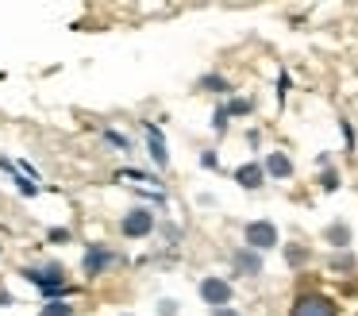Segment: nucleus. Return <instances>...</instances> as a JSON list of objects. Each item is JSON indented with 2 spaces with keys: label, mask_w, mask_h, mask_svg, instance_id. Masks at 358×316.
I'll use <instances>...</instances> for the list:
<instances>
[{
  "label": "nucleus",
  "mask_w": 358,
  "mask_h": 316,
  "mask_svg": "<svg viewBox=\"0 0 358 316\" xmlns=\"http://www.w3.org/2000/svg\"><path fill=\"white\" fill-rule=\"evenodd\" d=\"M227 120H231V116H227V108H220V112L212 116V128H216V131H224V128H227Z\"/></svg>",
  "instance_id": "obj_17"
},
{
  "label": "nucleus",
  "mask_w": 358,
  "mask_h": 316,
  "mask_svg": "<svg viewBox=\"0 0 358 316\" xmlns=\"http://www.w3.org/2000/svg\"><path fill=\"white\" fill-rule=\"evenodd\" d=\"M124 235L127 239H139V235H150L155 231V212H147V208H131V212L124 216Z\"/></svg>",
  "instance_id": "obj_4"
},
{
  "label": "nucleus",
  "mask_w": 358,
  "mask_h": 316,
  "mask_svg": "<svg viewBox=\"0 0 358 316\" xmlns=\"http://www.w3.org/2000/svg\"><path fill=\"white\" fill-rule=\"evenodd\" d=\"M331 270H355V259H350V254H335Z\"/></svg>",
  "instance_id": "obj_16"
},
{
  "label": "nucleus",
  "mask_w": 358,
  "mask_h": 316,
  "mask_svg": "<svg viewBox=\"0 0 358 316\" xmlns=\"http://www.w3.org/2000/svg\"><path fill=\"white\" fill-rule=\"evenodd\" d=\"M262 174H266V166H258V162H247V166L235 170V181H239L243 189H258V185H262Z\"/></svg>",
  "instance_id": "obj_9"
},
{
  "label": "nucleus",
  "mask_w": 358,
  "mask_h": 316,
  "mask_svg": "<svg viewBox=\"0 0 358 316\" xmlns=\"http://www.w3.org/2000/svg\"><path fill=\"white\" fill-rule=\"evenodd\" d=\"M50 243H70V231H66V228H50Z\"/></svg>",
  "instance_id": "obj_19"
},
{
  "label": "nucleus",
  "mask_w": 358,
  "mask_h": 316,
  "mask_svg": "<svg viewBox=\"0 0 358 316\" xmlns=\"http://www.w3.org/2000/svg\"><path fill=\"white\" fill-rule=\"evenodd\" d=\"M158 312H162V316H173V312H178V305H173V301H162V308H158Z\"/></svg>",
  "instance_id": "obj_22"
},
{
  "label": "nucleus",
  "mask_w": 358,
  "mask_h": 316,
  "mask_svg": "<svg viewBox=\"0 0 358 316\" xmlns=\"http://www.w3.org/2000/svg\"><path fill=\"white\" fill-rule=\"evenodd\" d=\"M201 89H208V92H227V81H224V77H216V74H208V77H201Z\"/></svg>",
  "instance_id": "obj_12"
},
{
  "label": "nucleus",
  "mask_w": 358,
  "mask_h": 316,
  "mask_svg": "<svg viewBox=\"0 0 358 316\" xmlns=\"http://www.w3.org/2000/svg\"><path fill=\"white\" fill-rule=\"evenodd\" d=\"M285 259L293 262V266H301V262L308 259V251H304V247H285Z\"/></svg>",
  "instance_id": "obj_15"
},
{
  "label": "nucleus",
  "mask_w": 358,
  "mask_h": 316,
  "mask_svg": "<svg viewBox=\"0 0 358 316\" xmlns=\"http://www.w3.org/2000/svg\"><path fill=\"white\" fill-rule=\"evenodd\" d=\"M0 305H12V293H4V289H0Z\"/></svg>",
  "instance_id": "obj_24"
},
{
  "label": "nucleus",
  "mask_w": 358,
  "mask_h": 316,
  "mask_svg": "<svg viewBox=\"0 0 358 316\" xmlns=\"http://www.w3.org/2000/svg\"><path fill=\"white\" fill-rule=\"evenodd\" d=\"M201 166H204V170H216V166H220V162H216V154H212V151H204V154H201Z\"/></svg>",
  "instance_id": "obj_21"
},
{
  "label": "nucleus",
  "mask_w": 358,
  "mask_h": 316,
  "mask_svg": "<svg viewBox=\"0 0 358 316\" xmlns=\"http://www.w3.org/2000/svg\"><path fill=\"white\" fill-rule=\"evenodd\" d=\"M289 316H339V305L331 297H324V293H304L289 308Z\"/></svg>",
  "instance_id": "obj_2"
},
{
  "label": "nucleus",
  "mask_w": 358,
  "mask_h": 316,
  "mask_svg": "<svg viewBox=\"0 0 358 316\" xmlns=\"http://www.w3.org/2000/svg\"><path fill=\"white\" fill-rule=\"evenodd\" d=\"M247 112H250V100H243V97H235L227 104V116H247Z\"/></svg>",
  "instance_id": "obj_14"
},
{
  "label": "nucleus",
  "mask_w": 358,
  "mask_h": 316,
  "mask_svg": "<svg viewBox=\"0 0 358 316\" xmlns=\"http://www.w3.org/2000/svg\"><path fill=\"white\" fill-rule=\"evenodd\" d=\"M39 316H73V305H62V301H55V305H47Z\"/></svg>",
  "instance_id": "obj_13"
},
{
  "label": "nucleus",
  "mask_w": 358,
  "mask_h": 316,
  "mask_svg": "<svg viewBox=\"0 0 358 316\" xmlns=\"http://www.w3.org/2000/svg\"><path fill=\"white\" fill-rule=\"evenodd\" d=\"M201 297L208 301L212 308H227V305H231V285H227L224 277H204V282H201Z\"/></svg>",
  "instance_id": "obj_5"
},
{
  "label": "nucleus",
  "mask_w": 358,
  "mask_h": 316,
  "mask_svg": "<svg viewBox=\"0 0 358 316\" xmlns=\"http://www.w3.org/2000/svg\"><path fill=\"white\" fill-rule=\"evenodd\" d=\"M243 239H247L250 251H270V247H278V228L270 220H255V224H247Z\"/></svg>",
  "instance_id": "obj_3"
},
{
  "label": "nucleus",
  "mask_w": 358,
  "mask_h": 316,
  "mask_svg": "<svg viewBox=\"0 0 358 316\" xmlns=\"http://www.w3.org/2000/svg\"><path fill=\"white\" fill-rule=\"evenodd\" d=\"M212 316H239V312H235V308L227 305V308H212Z\"/></svg>",
  "instance_id": "obj_23"
},
{
  "label": "nucleus",
  "mask_w": 358,
  "mask_h": 316,
  "mask_svg": "<svg viewBox=\"0 0 358 316\" xmlns=\"http://www.w3.org/2000/svg\"><path fill=\"white\" fill-rule=\"evenodd\" d=\"M116 262V254L112 251H101V247H93V251H85V259H81V266H85V274L89 277H96V274H104V270Z\"/></svg>",
  "instance_id": "obj_7"
},
{
  "label": "nucleus",
  "mask_w": 358,
  "mask_h": 316,
  "mask_svg": "<svg viewBox=\"0 0 358 316\" xmlns=\"http://www.w3.org/2000/svg\"><path fill=\"white\" fill-rule=\"evenodd\" d=\"M266 174H273V177L285 181V177H293V162H289L281 151H270V154H266Z\"/></svg>",
  "instance_id": "obj_10"
},
{
  "label": "nucleus",
  "mask_w": 358,
  "mask_h": 316,
  "mask_svg": "<svg viewBox=\"0 0 358 316\" xmlns=\"http://www.w3.org/2000/svg\"><path fill=\"white\" fill-rule=\"evenodd\" d=\"M320 185H324V189H335V185H339V177H335V170H324V177H320Z\"/></svg>",
  "instance_id": "obj_20"
},
{
  "label": "nucleus",
  "mask_w": 358,
  "mask_h": 316,
  "mask_svg": "<svg viewBox=\"0 0 358 316\" xmlns=\"http://www.w3.org/2000/svg\"><path fill=\"white\" fill-rule=\"evenodd\" d=\"M147 151H150V158H155V166H170V154H166V139H162V131H158L155 123H147Z\"/></svg>",
  "instance_id": "obj_8"
},
{
  "label": "nucleus",
  "mask_w": 358,
  "mask_h": 316,
  "mask_svg": "<svg viewBox=\"0 0 358 316\" xmlns=\"http://www.w3.org/2000/svg\"><path fill=\"white\" fill-rule=\"evenodd\" d=\"M24 277L31 285H39L47 297H58V293H70V285H66V277H62V266H27L24 270Z\"/></svg>",
  "instance_id": "obj_1"
},
{
  "label": "nucleus",
  "mask_w": 358,
  "mask_h": 316,
  "mask_svg": "<svg viewBox=\"0 0 358 316\" xmlns=\"http://www.w3.org/2000/svg\"><path fill=\"white\" fill-rule=\"evenodd\" d=\"M324 239H327V243H331V247H339V251H343V247L350 243V228H347V224H343V220H335V224H327Z\"/></svg>",
  "instance_id": "obj_11"
},
{
  "label": "nucleus",
  "mask_w": 358,
  "mask_h": 316,
  "mask_svg": "<svg viewBox=\"0 0 358 316\" xmlns=\"http://www.w3.org/2000/svg\"><path fill=\"white\" fill-rule=\"evenodd\" d=\"M231 262H235V274H243V277L262 274V259H258V251H250V247L235 251V254H231Z\"/></svg>",
  "instance_id": "obj_6"
},
{
  "label": "nucleus",
  "mask_w": 358,
  "mask_h": 316,
  "mask_svg": "<svg viewBox=\"0 0 358 316\" xmlns=\"http://www.w3.org/2000/svg\"><path fill=\"white\" fill-rule=\"evenodd\" d=\"M104 139H108V143H116V146H124V151L131 146V143H127V135H120V131H104Z\"/></svg>",
  "instance_id": "obj_18"
}]
</instances>
